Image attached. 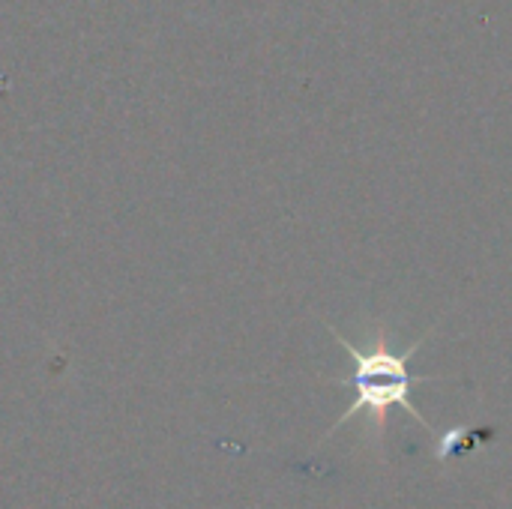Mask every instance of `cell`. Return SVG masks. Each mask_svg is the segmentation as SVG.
<instances>
[{
    "label": "cell",
    "mask_w": 512,
    "mask_h": 509,
    "mask_svg": "<svg viewBox=\"0 0 512 509\" xmlns=\"http://www.w3.org/2000/svg\"><path fill=\"white\" fill-rule=\"evenodd\" d=\"M330 333H333V339L345 348V354L354 360V375H351V384H354V402L348 405V411L339 417V423L330 429V435L339 429V426H345L351 417H357V414H369V420H372V426H375V435H378V441L384 438V426H387V411L393 408V405H399V408H405L426 432H432V426L426 423V417L420 414V408L411 402V387H414V378H411V372H408V363H411V357L426 345V339L429 336H423L420 342H414L411 348H405V351H390L387 348V336H384V330L378 333V339H375V345L369 348V351H360L354 342H348L342 333H336L333 327H330Z\"/></svg>",
    "instance_id": "obj_1"
}]
</instances>
